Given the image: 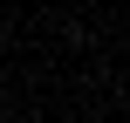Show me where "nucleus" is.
<instances>
[{
	"label": "nucleus",
	"mask_w": 130,
	"mask_h": 123,
	"mask_svg": "<svg viewBox=\"0 0 130 123\" xmlns=\"http://www.w3.org/2000/svg\"><path fill=\"white\" fill-rule=\"evenodd\" d=\"M0 123H7V116H0Z\"/></svg>",
	"instance_id": "1"
}]
</instances>
